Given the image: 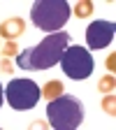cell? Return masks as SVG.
<instances>
[{"instance_id":"obj_11","label":"cell","mask_w":116,"mask_h":130,"mask_svg":"<svg viewBox=\"0 0 116 130\" xmlns=\"http://www.w3.org/2000/svg\"><path fill=\"white\" fill-rule=\"evenodd\" d=\"M114 102H116V100H114V93H111V95H107L105 100H102V109H105L107 114H111V116L116 114V105H114Z\"/></svg>"},{"instance_id":"obj_5","label":"cell","mask_w":116,"mask_h":130,"mask_svg":"<svg viewBox=\"0 0 116 130\" xmlns=\"http://www.w3.org/2000/svg\"><path fill=\"white\" fill-rule=\"evenodd\" d=\"M60 68H63V72L68 74L70 79L81 81V79H88V77L93 74L95 63H93V56L88 54V49L77 46V44H70V46L63 51Z\"/></svg>"},{"instance_id":"obj_8","label":"cell","mask_w":116,"mask_h":130,"mask_svg":"<svg viewBox=\"0 0 116 130\" xmlns=\"http://www.w3.org/2000/svg\"><path fill=\"white\" fill-rule=\"evenodd\" d=\"M63 93H65V88H63V84H60L58 79L46 81L44 88H40V95L46 98V100H54V98H58V95H63Z\"/></svg>"},{"instance_id":"obj_12","label":"cell","mask_w":116,"mask_h":130,"mask_svg":"<svg viewBox=\"0 0 116 130\" xmlns=\"http://www.w3.org/2000/svg\"><path fill=\"white\" fill-rule=\"evenodd\" d=\"M0 49H3V54H5V58H9V56H19V46H16L14 42H7V44H3Z\"/></svg>"},{"instance_id":"obj_4","label":"cell","mask_w":116,"mask_h":130,"mask_svg":"<svg viewBox=\"0 0 116 130\" xmlns=\"http://www.w3.org/2000/svg\"><path fill=\"white\" fill-rule=\"evenodd\" d=\"M40 86L32 79H12L5 86V100L12 109L16 111H26L32 109L40 100Z\"/></svg>"},{"instance_id":"obj_6","label":"cell","mask_w":116,"mask_h":130,"mask_svg":"<svg viewBox=\"0 0 116 130\" xmlns=\"http://www.w3.org/2000/svg\"><path fill=\"white\" fill-rule=\"evenodd\" d=\"M114 32H116V26L111 21H93L86 28V44L91 49H105L111 44Z\"/></svg>"},{"instance_id":"obj_7","label":"cell","mask_w":116,"mask_h":130,"mask_svg":"<svg viewBox=\"0 0 116 130\" xmlns=\"http://www.w3.org/2000/svg\"><path fill=\"white\" fill-rule=\"evenodd\" d=\"M26 30V21L21 19V16H12V19L3 21V26H0V37H5L7 42H14L16 37H21Z\"/></svg>"},{"instance_id":"obj_1","label":"cell","mask_w":116,"mask_h":130,"mask_svg":"<svg viewBox=\"0 0 116 130\" xmlns=\"http://www.w3.org/2000/svg\"><path fill=\"white\" fill-rule=\"evenodd\" d=\"M70 44H72L70 32H65V30L51 32V35H46L37 46H30L26 51H21L16 56V65H19L21 70H49V68H54L56 63H60L63 51Z\"/></svg>"},{"instance_id":"obj_9","label":"cell","mask_w":116,"mask_h":130,"mask_svg":"<svg viewBox=\"0 0 116 130\" xmlns=\"http://www.w3.org/2000/svg\"><path fill=\"white\" fill-rule=\"evenodd\" d=\"M93 9H95V5L91 0H79V3H74V16H79V19L93 16Z\"/></svg>"},{"instance_id":"obj_2","label":"cell","mask_w":116,"mask_h":130,"mask_svg":"<svg viewBox=\"0 0 116 130\" xmlns=\"http://www.w3.org/2000/svg\"><path fill=\"white\" fill-rule=\"evenodd\" d=\"M49 125L56 130H77L84 121V105L74 95H58L46 105Z\"/></svg>"},{"instance_id":"obj_15","label":"cell","mask_w":116,"mask_h":130,"mask_svg":"<svg viewBox=\"0 0 116 130\" xmlns=\"http://www.w3.org/2000/svg\"><path fill=\"white\" fill-rule=\"evenodd\" d=\"M3 100H5V88L0 86V107H3Z\"/></svg>"},{"instance_id":"obj_10","label":"cell","mask_w":116,"mask_h":130,"mask_svg":"<svg viewBox=\"0 0 116 130\" xmlns=\"http://www.w3.org/2000/svg\"><path fill=\"white\" fill-rule=\"evenodd\" d=\"M97 88H100L102 93H114V88H116V79H114V74H105V77L100 79V84H97Z\"/></svg>"},{"instance_id":"obj_13","label":"cell","mask_w":116,"mask_h":130,"mask_svg":"<svg viewBox=\"0 0 116 130\" xmlns=\"http://www.w3.org/2000/svg\"><path fill=\"white\" fill-rule=\"evenodd\" d=\"M0 70H3L5 74H12V72H14V65H12V60H9V58H3V60H0Z\"/></svg>"},{"instance_id":"obj_3","label":"cell","mask_w":116,"mask_h":130,"mask_svg":"<svg viewBox=\"0 0 116 130\" xmlns=\"http://www.w3.org/2000/svg\"><path fill=\"white\" fill-rule=\"evenodd\" d=\"M72 7L65 0H37L30 7V21L44 32H58L68 23Z\"/></svg>"},{"instance_id":"obj_14","label":"cell","mask_w":116,"mask_h":130,"mask_svg":"<svg viewBox=\"0 0 116 130\" xmlns=\"http://www.w3.org/2000/svg\"><path fill=\"white\" fill-rule=\"evenodd\" d=\"M107 70H109L111 74L116 72V54H114V51H111V54L107 56Z\"/></svg>"}]
</instances>
